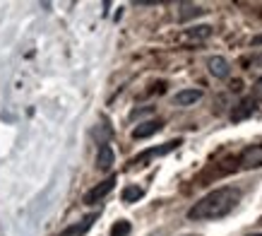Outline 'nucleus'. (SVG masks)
<instances>
[{
  "mask_svg": "<svg viewBox=\"0 0 262 236\" xmlns=\"http://www.w3.org/2000/svg\"><path fill=\"white\" fill-rule=\"evenodd\" d=\"M241 203V190L233 186H222V188L209 190L207 195H202L198 203L188 210V220L192 222H209V220H222L229 212H233V207Z\"/></svg>",
  "mask_w": 262,
  "mask_h": 236,
  "instance_id": "obj_1",
  "label": "nucleus"
},
{
  "mask_svg": "<svg viewBox=\"0 0 262 236\" xmlns=\"http://www.w3.org/2000/svg\"><path fill=\"white\" fill-rule=\"evenodd\" d=\"M181 145H183V140H181V137H176V140H168V142H164V145H159V147H149V150L140 152V154H137V157L133 159V164H137V166L149 164V159H154V157H164V154H168V152L178 150Z\"/></svg>",
  "mask_w": 262,
  "mask_h": 236,
  "instance_id": "obj_2",
  "label": "nucleus"
},
{
  "mask_svg": "<svg viewBox=\"0 0 262 236\" xmlns=\"http://www.w3.org/2000/svg\"><path fill=\"white\" fill-rule=\"evenodd\" d=\"M116 181H118V176L116 173H111L106 181H101L99 186H94L92 190H87L84 193V205H96V203H101L103 198L108 195L113 188H116Z\"/></svg>",
  "mask_w": 262,
  "mask_h": 236,
  "instance_id": "obj_3",
  "label": "nucleus"
},
{
  "mask_svg": "<svg viewBox=\"0 0 262 236\" xmlns=\"http://www.w3.org/2000/svg\"><path fill=\"white\" fill-rule=\"evenodd\" d=\"M241 169H260L262 166V145H248L238 157Z\"/></svg>",
  "mask_w": 262,
  "mask_h": 236,
  "instance_id": "obj_4",
  "label": "nucleus"
},
{
  "mask_svg": "<svg viewBox=\"0 0 262 236\" xmlns=\"http://www.w3.org/2000/svg\"><path fill=\"white\" fill-rule=\"evenodd\" d=\"M257 111V99L255 96H246V99H241L238 104H236V109L231 111V121L233 123H241V121H246V118H250Z\"/></svg>",
  "mask_w": 262,
  "mask_h": 236,
  "instance_id": "obj_5",
  "label": "nucleus"
},
{
  "mask_svg": "<svg viewBox=\"0 0 262 236\" xmlns=\"http://www.w3.org/2000/svg\"><path fill=\"white\" fill-rule=\"evenodd\" d=\"M207 68H209V75L216 80H229V75H231V63L224 55H212L207 61Z\"/></svg>",
  "mask_w": 262,
  "mask_h": 236,
  "instance_id": "obj_6",
  "label": "nucleus"
},
{
  "mask_svg": "<svg viewBox=\"0 0 262 236\" xmlns=\"http://www.w3.org/2000/svg\"><path fill=\"white\" fill-rule=\"evenodd\" d=\"M164 128V121L161 118H151V121H144L140 126L133 130V137L135 140H144V137H151V135H157Z\"/></svg>",
  "mask_w": 262,
  "mask_h": 236,
  "instance_id": "obj_7",
  "label": "nucleus"
},
{
  "mask_svg": "<svg viewBox=\"0 0 262 236\" xmlns=\"http://www.w3.org/2000/svg\"><path fill=\"white\" fill-rule=\"evenodd\" d=\"M99 220V212H92V214H87V217H82L77 224H72V227H68L65 229V234L63 236H82V234H87L89 229H92V224Z\"/></svg>",
  "mask_w": 262,
  "mask_h": 236,
  "instance_id": "obj_8",
  "label": "nucleus"
},
{
  "mask_svg": "<svg viewBox=\"0 0 262 236\" xmlns=\"http://www.w3.org/2000/svg\"><path fill=\"white\" fill-rule=\"evenodd\" d=\"M202 99V89H181L178 94L173 96L176 106H192Z\"/></svg>",
  "mask_w": 262,
  "mask_h": 236,
  "instance_id": "obj_9",
  "label": "nucleus"
},
{
  "mask_svg": "<svg viewBox=\"0 0 262 236\" xmlns=\"http://www.w3.org/2000/svg\"><path fill=\"white\" fill-rule=\"evenodd\" d=\"M113 159H116V154H113L111 145L108 142H103V145H99V154H96V166L101 169V171H108L113 166Z\"/></svg>",
  "mask_w": 262,
  "mask_h": 236,
  "instance_id": "obj_10",
  "label": "nucleus"
},
{
  "mask_svg": "<svg viewBox=\"0 0 262 236\" xmlns=\"http://www.w3.org/2000/svg\"><path fill=\"white\" fill-rule=\"evenodd\" d=\"M209 36H212V27L209 24H195V27L183 32V39L185 41H205Z\"/></svg>",
  "mask_w": 262,
  "mask_h": 236,
  "instance_id": "obj_11",
  "label": "nucleus"
},
{
  "mask_svg": "<svg viewBox=\"0 0 262 236\" xmlns=\"http://www.w3.org/2000/svg\"><path fill=\"white\" fill-rule=\"evenodd\" d=\"M205 12H207V10L202 8V5H195V3H181V10H178V19H181V22H188V19L205 15Z\"/></svg>",
  "mask_w": 262,
  "mask_h": 236,
  "instance_id": "obj_12",
  "label": "nucleus"
},
{
  "mask_svg": "<svg viewBox=\"0 0 262 236\" xmlns=\"http://www.w3.org/2000/svg\"><path fill=\"white\" fill-rule=\"evenodd\" d=\"M142 195H144V188H140V186H135V183H130V186H125V188H123L120 200H123V203H137Z\"/></svg>",
  "mask_w": 262,
  "mask_h": 236,
  "instance_id": "obj_13",
  "label": "nucleus"
},
{
  "mask_svg": "<svg viewBox=\"0 0 262 236\" xmlns=\"http://www.w3.org/2000/svg\"><path fill=\"white\" fill-rule=\"evenodd\" d=\"M130 234V222L127 220H118L111 227V236H127Z\"/></svg>",
  "mask_w": 262,
  "mask_h": 236,
  "instance_id": "obj_14",
  "label": "nucleus"
},
{
  "mask_svg": "<svg viewBox=\"0 0 262 236\" xmlns=\"http://www.w3.org/2000/svg\"><path fill=\"white\" fill-rule=\"evenodd\" d=\"M253 96L257 99V102L262 99V75H260L257 80H255V85H253Z\"/></svg>",
  "mask_w": 262,
  "mask_h": 236,
  "instance_id": "obj_15",
  "label": "nucleus"
},
{
  "mask_svg": "<svg viewBox=\"0 0 262 236\" xmlns=\"http://www.w3.org/2000/svg\"><path fill=\"white\" fill-rule=\"evenodd\" d=\"M250 46H262V34H255L250 39Z\"/></svg>",
  "mask_w": 262,
  "mask_h": 236,
  "instance_id": "obj_16",
  "label": "nucleus"
},
{
  "mask_svg": "<svg viewBox=\"0 0 262 236\" xmlns=\"http://www.w3.org/2000/svg\"><path fill=\"white\" fill-rule=\"evenodd\" d=\"M231 89H233V92H241V89H243V85H241V80H236V82L231 85Z\"/></svg>",
  "mask_w": 262,
  "mask_h": 236,
  "instance_id": "obj_17",
  "label": "nucleus"
},
{
  "mask_svg": "<svg viewBox=\"0 0 262 236\" xmlns=\"http://www.w3.org/2000/svg\"><path fill=\"white\" fill-rule=\"evenodd\" d=\"M248 236H262V234H248Z\"/></svg>",
  "mask_w": 262,
  "mask_h": 236,
  "instance_id": "obj_18",
  "label": "nucleus"
}]
</instances>
